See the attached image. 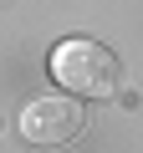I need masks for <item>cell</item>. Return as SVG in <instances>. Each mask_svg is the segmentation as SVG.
<instances>
[{"label":"cell","mask_w":143,"mask_h":153,"mask_svg":"<svg viewBox=\"0 0 143 153\" xmlns=\"http://www.w3.org/2000/svg\"><path fill=\"white\" fill-rule=\"evenodd\" d=\"M51 76L77 92V97H112L123 87V61L102 46V41H87V36H66L56 51H51Z\"/></svg>","instance_id":"1"},{"label":"cell","mask_w":143,"mask_h":153,"mask_svg":"<svg viewBox=\"0 0 143 153\" xmlns=\"http://www.w3.org/2000/svg\"><path fill=\"white\" fill-rule=\"evenodd\" d=\"M21 133L26 143L36 148H61L72 138L87 133V112H82V97H36L26 112H21Z\"/></svg>","instance_id":"2"}]
</instances>
